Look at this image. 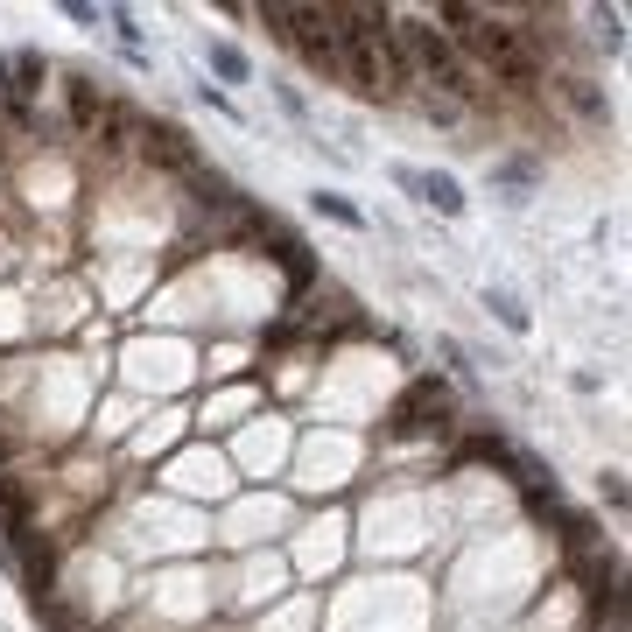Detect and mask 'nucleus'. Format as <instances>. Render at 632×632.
I'll use <instances>...</instances> for the list:
<instances>
[{"label": "nucleus", "instance_id": "1", "mask_svg": "<svg viewBox=\"0 0 632 632\" xmlns=\"http://www.w3.org/2000/svg\"><path fill=\"white\" fill-rule=\"evenodd\" d=\"M338 85H352L359 99L394 106L408 92V64L394 50L387 8H338Z\"/></svg>", "mask_w": 632, "mask_h": 632}, {"label": "nucleus", "instance_id": "2", "mask_svg": "<svg viewBox=\"0 0 632 632\" xmlns=\"http://www.w3.org/2000/svg\"><path fill=\"white\" fill-rule=\"evenodd\" d=\"M450 422H457V415H450V394H443L436 380H415V387L387 408V436H394V443H443Z\"/></svg>", "mask_w": 632, "mask_h": 632}, {"label": "nucleus", "instance_id": "3", "mask_svg": "<svg viewBox=\"0 0 632 632\" xmlns=\"http://www.w3.org/2000/svg\"><path fill=\"white\" fill-rule=\"evenodd\" d=\"M281 43H288L316 78H338V8H288Z\"/></svg>", "mask_w": 632, "mask_h": 632}, {"label": "nucleus", "instance_id": "4", "mask_svg": "<svg viewBox=\"0 0 632 632\" xmlns=\"http://www.w3.org/2000/svg\"><path fill=\"white\" fill-rule=\"evenodd\" d=\"M394 183H401V190H415L422 204H436L443 218H457V211H464V190H457V176H429V169H394Z\"/></svg>", "mask_w": 632, "mask_h": 632}, {"label": "nucleus", "instance_id": "5", "mask_svg": "<svg viewBox=\"0 0 632 632\" xmlns=\"http://www.w3.org/2000/svg\"><path fill=\"white\" fill-rule=\"evenodd\" d=\"M211 71H218L225 85H246V57H239L232 43H211Z\"/></svg>", "mask_w": 632, "mask_h": 632}, {"label": "nucleus", "instance_id": "6", "mask_svg": "<svg viewBox=\"0 0 632 632\" xmlns=\"http://www.w3.org/2000/svg\"><path fill=\"white\" fill-rule=\"evenodd\" d=\"M485 302L499 309V324H506V331H527V309H520V302H513L506 288H485Z\"/></svg>", "mask_w": 632, "mask_h": 632}, {"label": "nucleus", "instance_id": "7", "mask_svg": "<svg viewBox=\"0 0 632 632\" xmlns=\"http://www.w3.org/2000/svg\"><path fill=\"white\" fill-rule=\"evenodd\" d=\"M316 211H331V218H345V225H366V218H359L345 197H316Z\"/></svg>", "mask_w": 632, "mask_h": 632}]
</instances>
